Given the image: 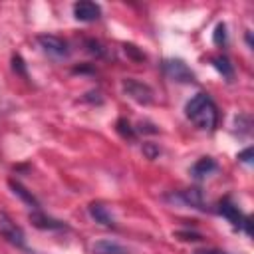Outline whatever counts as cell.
Returning <instances> with one entry per match:
<instances>
[{
    "label": "cell",
    "instance_id": "12",
    "mask_svg": "<svg viewBox=\"0 0 254 254\" xmlns=\"http://www.w3.org/2000/svg\"><path fill=\"white\" fill-rule=\"evenodd\" d=\"M10 189H12V192L14 194H18L26 204H30L34 210H40V204H38V200H36V196L32 194V192H28L20 183H16V181H10Z\"/></svg>",
    "mask_w": 254,
    "mask_h": 254
},
{
    "label": "cell",
    "instance_id": "18",
    "mask_svg": "<svg viewBox=\"0 0 254 254\" xmlns=\"http://www.w3.org/2000/svg\"><path fill=\"white\" fill-rule=\"evenodd\" d=\"M12 62H14V71H18L20 75L26 77V69H24V62H22V58H20V56H14Z\"/></svg>",
    "mask_w": 254,
    "mask_h": 254
},
{
    "label": "cell",
    "instance_id": "5",
    "mask_svg": "<svg viewBox=\"0 0 254 254\" xmlns=\"http://www.w3.org/2000/svg\"><path fill=\"white\" fill-rule=\"evenodd\" d=\"M38 42L44 48V52L54 56V58H65L69 54L67 42H64L62 38H58L54 34H42V36H38Z\"/></svg>",
    "mask_w": 254,
    "mask_h": 254
},
{
    "label": "cell",
    "instance_id": "2",
    "mask_svg": "<svg viewBox=\"0 0 254 254\" xmlns=\"http://www.w3.org/2000/svg\"><path fill=\"white\" fill-rule=\"evenodd\" d=\"M0 236L10 242L12 246H18V248H24L26 246V236L22 232V228L6 214L0 210Z\"/></svg>",
    "mask_w": 254,
    "mask_h": 254
},
{
    "label": "cell",
    "instance_id": "16",
    "mask_svg": "<svg viewBox=\"0 0 254 254\" xmlns=\"http://www.w3.org/2000/svg\"><path fill=\"white\" fill-rule=\"evenodd\" d=\"M214 44L216 46L226 44V26L224 24H218L216 26V30H214Z\"/></svg>",
    "mask_w": 254,
    "mask_h": 254
},
{
    "label": "cell",
    "instance_id": "8",
    "mask_svg": "<svg viewBox=\"0 0 254 254\" xmlns=\"http://www.w3.org/2000/svg\"><path fill=\"white\" fill-rule=\"evenodd\" d=\"M218 212H220L226 220H230L234 226H242V222H244V218H242L238 206H236L234 202H230V198L220 200V204H218Z\"/></svg>",
    "mask_w": 254,
    "mask_h": 254
},
{
    "label": "cell",
    "instance_id": "13",
    "mask_svg": "<svg viewBox=\"0 0 254 254\" xmlns=\"http://www.w3.org/2000/svg\"><path fill=\"white\" fill-rule=\"evenodd\" d=\"M181 198H183L187 204H190V206H194V208H198V210H204V208H206V206H204L202 192H200L198 189H189V190H183V192H181Z\"/></svg>",
    "mask_w": 254,
    "mask_h": 254
},
{
    "label": "cell",
    "instance_id": "21",
    "mask_svg": "<svg viewBox=\"0 0 254 254\" xmlns=\"http://www.w3.org/2000/svg\"><path fill=\"white\" fill-rule=\"evenodd\" d=\"M87 46H91V48H89V52H91V54H97V56H101V54H103V50H101V46H99V42H93V40H87Z\"/></svg>",
    "mask_w": 254,
    "mask_h": 254
},
{
    "label": "cell",
    "instance_id": "6",
    "mask_svg": "<svg viewBox=\"0 0 254 254\" xmlns=\"http://www.w3.org/2000/svg\"><path fill=\"white\" fill-rule=\"evenodd\" d=\"M73 16L79 22H93V20H97L101 16V8L95 2L81 0V2H75L73 4Z\"/></svg>",
    "mask_w": 254,
    "mask_h": 254
},
{
    "label": "cell",
    "instance_id": "22",
    "mask_svg": "<svg viewBox=\"0 0 254 254\" xmlns=\"http://www.w3.org/2000/svg\"><path fill=\"white\" fill-rule=\"evenodd\" d=\"M125 54H129V56H133V58H137V60H143V58H145V56H143L141 52H137L135 46H131V44L125 46Z\"/></svg>",
    "mask_w": 254,
    "mask_h": 254
},
{
    "label": "cell",
    "instance_id": "17",
    "mask_svg": "<svg viewBox=\"0 0 254 254\" xmlns=\"http://www.w3.org/2000/svg\"><path fill=\"white\" fill-rule=\"evenodd\" d=\"M177 236H179L181 240H192V242L202 240V236H200L198 232H189V230H181V232H177Z\"/></svg>",
    "mask_w": 254,
    "mask_h": 254
},
{
    "label": "cell",
    "instance_id": "10",
    "mask_svg": "<svg viewBox=\"0 0 254 254\" xmlns=\"http://www.w3.org/2000/svg\"><path fill=\"white\" fill-rule=\"evenodd\" d=\"M89 214H91V218H93L95 222H99V224H103V226H115V220H113L111 212H109L103 204H99V202L89 204Z\"/></svg>",
    "mask_w": 254,
    "mask_h": 254
},
{
    "label": "cell",
    "instance_id": "9",
    "mask_svg": "<svg viewBox=\"0 0 254 254\" xmlns=\"http://www.w3.org/2000/svg\"><path fill=\"white\" fill-rule=\"evenodd\" d=\"M91 252L93 254H129V250L115 240H97L91 246Z\"/></svg>",
    "mask_w": 254,
    "mask_h": 254
},
{
    "label": "cell",
    "instance_id": "20",
    "mask_svg": "<svg viewBox=\"0 0 254 254\" xmlns=\"http://www.w3.org/2000/svg\"><path fill=\"white\" fill-rule=\"evenodd\" d=\"M238 161L250 165V163H252V147H248V149H244L242 153H238Z\"/></svg>",
    "mask_w": 254,
    "mask_h": 254
},
{
    "label": "cell",
    "instance_id": "19",
    "mask_svg": "<svg viewBox=\"0 0 254 254\" xmlns=\"http://www.w3.org/2000/svg\"><path fill=\"white\" fill-rule=\"evenodd\" d=\"M143 151H145V155H147L149 159H155V157L159 155V149H157L153 143H145V145H143Z\"/></svg>",
    "mask_w": 254,
    "mask_h": 254
},
{
    "label": "cell",
    "instance_id": "15",
    "mask_svg": "<svg viewBox=\"0 0 254 254\" xmlns=\"http://www.w3.org/2000/svg\"><path fill=\"white\" fill-rule=\"evenodd\" d=\"M117 131H119L123 137H129V139L135 137V131L131 129V125H129L125 119H119V121H117Z\"/></svg>",
    "mask_w": 254,
    "mask_h": 254
},
{
    "label": "cell",
    "instance_id": "23",
    "mask_svg": "<svg viewBox=\"0 0 254 254\" xmlns=\"http://www.w3.org/2000/svg\"><path fill=\"white\" fill-rule=\"evenodd\" d=\"M194 254H226L222 250H214V248H206V250H196Z\"/></svg>",
    "mask_w": 254,
    "mask_h": 254
},
{
    "label": "cell",
    "instance_id": "14",
    "mask_svg": "<svg viewBox=\"0 0 254 254\" xmlns=\"http://www.w3.org/2000/svg\"><path fill=\"white\" fill-rule=\"evenodd\" d=\"M212 65L218 69V73H222V77H226L228 81L234 77V67H232V64H230V60L226 58V56H216V58H212Z\"/></svg>",
    "mask_w": 254,
    "mask_h": 254
},
{
    "label": "cell",
    "instance_id": "1",
    "mask_svg": "<svg viewBox=\"0 0 254 254\" xmlns=\"http://www.w3.org/2000/svg\"><path fill=\"white\" fill-rule=\"evenodd\" d=\"M185 113L202 131H212L218 123V109H216L214 101L210 99V95H206V93L192 95L185 105Z\"/></svg>",
    "mask_w": 254,
    "mask_h": 254
},
{
    "label": "cell",
    "instance_id": "7",
    "mask_svg": "<svg viewBox=\"0 0 254 254\" xmlns=\"http://www.w3.org/2000/svg\"><path fill=\"white\" fill-rule=\"evenodd\" d=\"M30 222H32L36 228H42V230H62V228H65V224H64L62 220H56V218H52V216H46V214L40 212V210H34V212L30 214Z\"/></svg>",
    "mask_w": 254,
    "mask_h": 254
},
{
    "label": "cell",
    "instance_id": "3",
    "mask_svg": "<svg viewBox=\"0 0 254 254\" xmlns=\"http://www.w3.org/2000/svg\"><path fill=\"white\" fill-rule=\"evenodd\" d=\"M163 71L171 81H179V83L194 81V73L190 71V67L183 60H165L163 62Z\"/></svg>",
    "mask_w": 254,
    "mask_h": 254
},
{
    "label": "cell",
    "instance_id": "11",
    "mask_svg": "<svg viewBox=\"0 0 254 254\" xmlns=\"http://www.w3.org/2000/svg\"><path fill=\"white\" fill-rule=\"evenodd\" d=\"M212 171H216V161L210 159V157H202V159H198V161L192 165V169H190V173H192L194 179H204V177L210 175Z\"/></svg>",
    "mask_w": 254,
    "mask_h": 254
},
{
    "label": "cell",
    "instance_id": "4",
    "mask_svg": "<svg viewBox=\"0 0 254 254\" xmlns=\"http://www.w3.org/2000/svg\"><path fill=\"white\" fill-rule=\"evenodd\" d=\"M123 91H125L133 101H137V103H141V105H149V103L153 101V89H151L147 83L139 81V79H133V77L123 79Z\"/></svg>",
    "mask_w": 254,
    "mask_h": 254
}]
</instances>
